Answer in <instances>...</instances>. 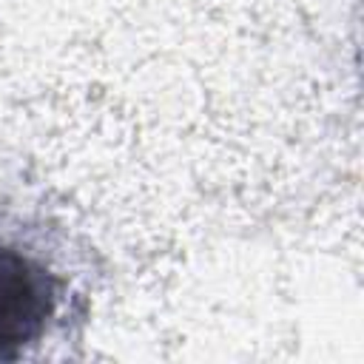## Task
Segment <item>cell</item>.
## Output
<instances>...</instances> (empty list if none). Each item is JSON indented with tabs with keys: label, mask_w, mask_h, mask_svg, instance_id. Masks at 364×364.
I'll list each match as a JSON object with an SVG mask.
<instances>
[{
	"label": "cell",
	"mask_w": 364,
	"mask_h": 364,
	"mask_svg": "<svg viewBox=\"0 0 364 364\" xmlns=\"http://www.w3.org/2000/svg\"><path fill=\"white\" fill-rule=\"evenodd\" d=\"M65 282L28 247L0 239V361L26 358L46 341Z\"/></svg>",
	"instance_id": "6da1fadb"
}]
</instances>
